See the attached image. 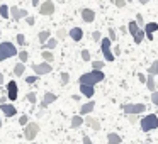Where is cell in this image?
<instances>
[{
  "instance_id": "obj_1",
  "label": "cell",
  "mask_w": 158,
  "mask_h": 144,
  "mask_svg": "<svg viewBox=\"0 0 158 144\" xmlns=\"http://www.w3.org/2000/svg\"><path fill=\"white\" fill-rule=\"evenodd\" d=\"M104 80H106V75H104L102 70H92V71H89V73H83V75L78 78V82L85 83V85H94L95 86L97 83L104 82Z\"/></svg>"
},
{
  "instance_id": "obj_2",
  "label": "cell",
  "mask_w": 158,
  "mask_h": 144,
  "mask_svg": "<svg viewBox=\"0 0 158 144\" xmlns=\"http://www.w3.org/2000/svg\"><path fill=\"white\" fill-rule=\"evenodd\" d=\"M17 48H15L12 42L9 41H4L0 42V61H5V59L12 58V56H17Z\"/></svg>"
},
{
  "instance_id": "obj_3",
  "label": "cell",
  "mask_w": 158,
  "mask_h": 144,
  "mask_svg": "<svg viewBox=\"0 0 158 144\" xmlns=\"http://www.w3.org/2000/svg\"><path fill=\"white\" fill-rule=\"evenodd\" d=\"M139 126H141V130H143V132L155 130L158 127V117L155 115V114H148V115H144L143 119L139 120Z\"/></svg>"
},
{
  "instance_id": "obj_4",
  "label": "cell",
  "mask_w": 158,
  "mask_h": 144,
  "mask_svg": "<svg viewBox=\"0 0 158 144\" xmlns=\"http://www.w3.org/2000/svg\"><path fill=\"white\" fill-rule=\"evenodd\" d=\"M110 46H112V41H110L109 38H104L102 41H100V51H102V54H104V59L112 63L114 59H116V54H114Z\"/></svg>"
},
{
  "instance_id": "obj_5",
  "label": "cell",
  "mask_w": 158,
  "mask_h": 144,
  "mask_svg": "<svg viewBox=\"0 0 158 144\" xmlns=\"http://www.w3.org/2000/svg\"><path fill=\"white\" fill-rule=\"evenodd\" d=\"M121 109L124 110L126 115H139V114H144L146 105L144 103H124Z\"/></svg>"
},
{
  "instance_id": "obj_6",
  "label": "cell",
  "mask_w": 158,
  "mask_h": 144,
  "mask_svg": "<svg viewBox=\"0 0 158 144\" xmlns=\"http://www.w3.org/2000/svg\"><path fill=\"white\" fill-rule=\"evenodd\" d=\"M38 134H39V126H38V122H29L27 126L24 127V137H26L27 141H34Z\"/></svg>"
},
{
  "instance_id": "obj_7",
  "label": "cell",
  "mask_w": 158,
  "mask_h": 144,
  "mask_svg": "<svg viewBox=\"0 0 158 144\" xmlns=\"http://www.w3.org/2000/svg\"><path fill=\"white\" fill-rule=\"evenodd\" d=\"M51 63H48V61H43V63H38V65H32V71L36 73V75H39V76H43V75H48V73H51Z\"/></svg>"
},
{
  "instance_id": "obj_8",
  "label": "cell",
  "mask_w": 158,
  "mask_h": 144,
  "mask_svg": "<svg viewBox=\"0 0 158 144\" xmlns=\"http://www.w3.org/2000/svg\"><path fill=\"white\" fill-rule=\"evenodd\" d=\"M5 93H7V97H9V100H17V97H19V86H17V83L15 82H9L7 83V86H5Z\"/></svg>"
},
{
  "instance_id": "obj_9",
  "label": "cell",
  "mask_w": 158,
  "mask_h": 144,
  "mask_svg": "<svg viewBox=\"0 0 158 144\" xmlns=\"http://www.w3.org/2000/svg\"><path fill=\"white\" fill-rule=\"evenodd\" d=\"M39 14H41V15L55 14V4H53V0H44V2L39 5Z\"/></svg>"
},
{
  "instance_id": "obj_10",
  "label": "cell",
  "mask_w": 158,
  "mask_h": 144,
  "mask_svg": "<svg viewBox=\"0 0 158 144\" xmlns=\"http://www.w3.org/2000/svg\"><path fill=\"white\" fill-rule=\"evenodd\" d=\"M10 17L12 21H21V19H26L27 17V10L26 9H19V7H10Z\"/></svg>"
},
{
  "instance_id": "obj_11",
  "label": "cell",
  "mask_w": 158,
  "mask_h": 144,
  "mask_svg": "<svg viewBox=\"0 0 158 144\" xmlns=\"http://www.w3.org/2000/svg\"><path fill=\"white\" fill-rule=\"evenodd\" d=\"M144 32H146V39L148 41H153V34L158 31V24L156 22H148V24H144Z\"/></svg>"
},
{
  "instance_id": "obj_12",
  "label": "cell",
  "mask_w": 158,
  "mask_h": 144,
  "mask_svg": "<svg viewBox=\"0 0 158 144\" xmlns=\"http://www.w3.org/2000/svg\"><path fill=\"white\" fill-rule=\"evenodd\" d=\"M80 93L87 98H92L95 95V86L94 85H85V83H80Z\"/></svg>"
},
{
  "instance_id": "obj_13",
  "label": "cell",
  "mask_w": 158,
  "mask_h": 144,
  "mask_svg": "<svg viewBox=\"0 0 158 144\" xmlns=\"http://www.w3.org/2000/svg\"><path fill=\"white\" fill-rule=\"evenodd\" d=\"M0 110H2L7 117H14L15 114H17V109H15L12 103H0Z\"/></svg>"
},
{
  "instance_id": "obj_14",
  "label": "cell",
  "mask_w": 158,
  "mask_h": 144,
  "mask_svg": "<svg viewBox=\"0 0 158 144\" xmlns=\"http://www.w3.org/2000/svg\"><path fill=\"white\" fill-rule=\"evenodd\" d=\"M82 19L87 24L94 22L95 21V10H92V9H82Z\"/></svg>"
},
{
  "instance_id": "obj_15",
  "label": "cell",
  "mask_w": 158,
  "mask_h": 144,
  "mask_svg": "<svg viewBox=\"0 0 158 144\" xmlns=\"http://www.w3.org/2000/svg\"><path fill=\"white\" fill-rule=\"evenodd\" d=\"M56 100H58V95H55V93H51V92L44 93V98H43V102H41V109H46V107L51 105Z\"/></svg>"
},
{
  "instance_id": "obj_16",
  "label": "cell",
  "mask_w": 158,
  "mask_h": 144,
  "mask_svg": "<svg viewBox=\"0 0 158 144\" xmlns=\"http://www.w3.org/2000/svg\"><path fill=\"white\" fill-rule=\"evenodd\" d=\"M68 36L73 39V41H82V38H83V31H82V27H72L70 29V32H68Z\"/></svg>"
},
{
  "instance_id": "obj_17",
  "label": "cell",
  "mask_w": 158,
  "mask_h": 144,
  "mask_svg": "<svg viewBox=\"0 0 158 144\" xmlns=\"http://www.w3.org/2000/svg\"><path fill=\"white\" fill-rule=\"evenodd\" d=\"M94 109H95V102L90 100V102H87V103H83V105H82V109H80V115H89Z\"/></svg>"
},
{
  "instance_id": "obj_18",
  "label": "cell",
  "mask_w": 158,
  "mask_h": 144,
  "mask_svg": "<svg viewBox=\"0 0 158 144\" xmlns=\"http://www.w3.org/2000/svg\"><path fill=\"white\" fill-rule=\"evenodd\" d=\"M85 126H89L90 129H94V130H100V122L97 119H94V117H87L85 119Z\"/></svg>"
},
{
  "instance_id": "obj_19",
  "label": "cell",
  "mask_w": 158,
  "mask_h": 144,
  "mask_svg": "<svg viewBox=\"0 0 158 144\" xmlns=\"http://www.w3.org/2000/svg\"><path fill=\"white\" fill-rule=\"evenodd\" d=\"M121 142H123V137H121L117 132L107 134V144H121Z\"/></svg>"
},
{
  "instance_id": "obj_20",
  "label": "cell",
  "mask_w": 158,
  "mask_h": 144,
  "mask_svg": "<svg viewBox=\"0 0 158 144\" xmlns=\"http://www.w3.org/2000/svg\"><path fill=\"white\" fill-rule=\"evenodd\" d=\"M139 26H138V22H136V19H134V21H131L129 24H127V31L131 32V36H136L138 32H139Z\"/></svg>"
},
{
  "instance_id": "obj_21",
  "label": "cell",
  "mask_w": 158,
  "mask_h": 144,
  "mask_svg": "<svg viewBox=\"0 0 158 144\" xmlns=\"http://www.w3.org/2000/svg\"><path fill=\"white\" fill-rule=\"evenodd\" d=\"M83 124H85V119H82V115H73L72 117V127L73 129H78Z\"/></svg>"
},
{
  "instance_id": "obj_22",
  "label": "cell",
  "mask_w": 158,
  "mask_h": 144,
  "mask_svg": "<svg viewBox=\"0 0 158 144\" xmlns=\"http://www.w3.org/2000/svg\"><path fill=\"white\" fill-rule=\"evenodd\" d=\"M24 71H26V63L19 61L17 65L14 66V75L15 76H22V75H24Z\"/></svg>"
},
{
  "instance_id": "obj_23",
  "label": "cell",
  "mask_w": 158,
  "mask_h": 144,
  "mask_svg": "<svg viewBox=\"0 0 158 144\" xmlns=\"http://www.w3.org/2000/svg\"><path fill=\"white\" fill-rule=\"evenodd\" d=\"M146 88L150 90V92H155V90H156V83H155V76L153 75H148V78H146Z\"/></svg>"
},
{
  "instance_id": "obj_24",
  "label": "cell",
  "mask_w": 158,
  "mask_h": 144,
  "mask_svg": "<svg viewBox=\"0 0 158 144\" xmlns=\"http://www.w3.org/2000/svg\"><path fill=\"white\" fill-rule=\"evenodd\" d=\"M56 46H58V39H56V38H49L48 41L44 42V49H49V51L55 49Z\"/></svg>"
},
{
  "instance_id": "obj_25",
  "label": "cell",
  "mask_w": 158,
  "mask_h": 144,
  "mask_svg": "<svg viewBox=\"0 0 158 144\" xmlns=\"http://www.w3.org/2000/svg\"><path fill=\"white\" fill-rule=\"evenodd\" d=\"M41 56H43V59H44V61H48V63H53V61H55V54H53L49 49H44V51L41 53Z\"/></svg>"
},
{
  "instance_id": "obj_26",
  "label": "cell",
  "mask_w": 158,
  "mask_h": 144,
  "mask_svg": "<svg viewBox=\"0 0 158 144\" xmlns=\"http://www.w3.org/2000/svg\"><path fill=\"white\" fill-rule=\"evenodd\" d=\"M134 38V42L136 44H141V42L144 41V38H146V32H144V29H139V32H138L136 36H133Z\"/></svg>"
},
{
  "instance_id": "obj_27",
  "label": "cell",
  "mask_w": 158,
  "mask_h": 144,
  "mask_svg": "<svg viewBox=\"0 0 158 144\" xmlns=\"http://www.w3.org/2000/svg\"><path fill=\"white\" fill-rule=\"evenodd\" d=\"M51 38V34H49V31H41L38 34V39H39V42H43V44H44L46 41H48V39Z\"/></svg>"
},
{
  "instance_id": "obj_28",
  "label": "cell",
  "mask_w": 158,
  "mask_h": 144,
  "mask_svg": "<svg viewBox=\"0 0 158 144\" xmlns=\"http://www.w3.org/2000/svg\"><path fill=\"white\" fill-rule=\"evenodd\" d=\"M9 12H10L9 5H5V4H2V5H0V15H2L4 19H9V15H10Z\"/></svg>"
},
{
  "instance_id": "obj_29",
  "label": "cell",
  "mask_w": 158,
  "mask_h": 144,
  "mask_svg": "<svg viewBox=\"0 0 158 144\" xmlns=\"http://www.w3.org/2000/svg\"><path fill=\"white\" fill-rule=\"evenodd\" d=\"M156 73H158V59L151 63V66L148 68V75H153V76H155Z\"/></svg>"
},
{
  "instance_id": "obj_30",
  "label": "cell",
  "mask_w": 158,
  "mask_h": 144,
  "mask_svg": "<svg viewBox=\"0 0 158 144\" xmlns=\"http://www.w3.org/2000/svg\"><path fill=\"white\" fill-rule=\"evenodd\" d=\"M66 36H68V32H66L63 27H60L58 31H56V39H58V41H61V39H65Z\"/></svg>"
},
{
  "instance_id": "obj_31",
  "label": "cell",
  "mask_w": 158,
  "mask_h": 144,
  "mask_svg": "<svg viewBox=\"0 0 158 144\" xmlns=\"http://www.w3.org/2000/svg\"><path fill=\"white\" fill-rule=\"evenodd\" d=\"M38 82H39V75H36V73L26 78V83H29V85H34V83H38Z\"/></svg>"
},
{
  "instance_id": "obj_32",
  "label": "cell",
  "mask_w": 158,
  "mask_h": 144,
  "mask_svg": "<svg viewBox=\"0 0 158 144\" xmlns=\"http://www.w3.org/2000/svg\"><path fill=\"white\" fill-rule=\"evenodd\" d=\"M17 56H19V61H21V63H26V61L29 59V53H27V51H24V49H22V51L19 53Z\"/></svg>"
},
{
  "instance_id": "obj_33",
  "label": "cell",
  "mask_w": 158,
  "mask_h": 144,
  "mask_svg": "<svg viewBox=\"0 0 158 144\" xmlns=\"http://www.w3.org/2000/svg\"><path fill=\"white\" fill-rule=\"evenodd\" d=\"M26 98H27L31 103H34V105L38 103V97H36V93H34V92H29L27 95H26Z\"/></svg>"
},
{
  "instance_id": "obj_34",
  "label": "cell",
  "mask_w": 158,
  "mask_h": 144,
  "mask_svg": "<svg viewBox=\"0 0 158 144\" xmlns=\"http://www.w3.org/2000/svg\"><path fill=\"white\" fill-rule=\"evenodd\" d=\"M15 41H17L19 46H26V42H27V41H26V36L24 34H17V36H15Z\"/></svg>"
},
{
  "instance_id": "obj_35",
  "label": "cell",
  "mask_w": 158,
  "mask_h": 144,
  "mask_svg": "<svg viewBox=\"0 0 158 144\" xmlns=\"http://www.w3.org/2000/svg\"><path fill=\"white\" fill-rule=\"evenodd\" d=\"M19 124H21V126H27L29 124V115H26V114H22L21 117H19Z\"/></svg>"
},
{
  "instance_id": "obj_36",
  "label": "cell",
  "mask_w": 158,
  "mask_h": 144,
  "mask_svg": "<svg viewBox=\"0 0 158 144\" xmlns=\"http://www.w3.org/2000/svg\"><path fill=\"white\" fill-rule=\"evenodd\" d=\"M70 83V73H61V85H68Z\"/></svg>"
},
{
  "instance_id": "obj_37",
  "label": "cell",
  "mask_w": 158,
  "mask_h": 144,
  "mask_svg": "<svg viewBox=\"0 0 158 144\" xmlns=\"http://www.w3.org/2000/svg\"><path fill=\"white\" fill-rule=\"evenodd\" d=\"M80 54H82L83 61H90V51H89V49H82V53H80Z\"/></svg>"
},
{
  "instance_id": "obj_38",
  "label": "cell",
  "mask_w": 158,
  "mask_h": 144,
  "mask_svg": "<svg viewBox=\"0 0 158 144\" xmlns=\"http://www.w3.org/2000/svg\"><path fill=\"white\" fill-rule=\"evenodd\" d=\"M109 39L112 42L117 41V36H116V31H114V27H109Z\"/></svg>"
},
{
  "instance_id": "obj_39",
  "label": "cell",
  "mask_w": 158,
  "mask_h": 144,
  "mask_svg": "<svg viewBox=\"0 0 158 144\" xmlns=\"http://www.w3.org/2000/svg\"><path fill=\"white\" fill-rule=\"evenodd\" d=\"M114 4H116L117 9H124L126 4H127V0H114Z\"/></svg>"
},
{
  "instance_id": "obj_40",
  "label": "cell",
  "mask_w": 158,
  "mask_h": 144,
  "mask_svg": "<svg viewBox=\"0 0 158 144\" xmlns=\"http://www.w3.org/2000/svg\"><path fill=\"white\" fill-rule=\"evenodd\" d=\"M151 102H153L155 107H158V92H156V90L151 92Z\"/></svg>"
},
{
  "instance_id": "obj_41",
  "label": "cell",
  "mask_w": 158,
  "mask_h": 144,
  "mask_svg": "<svg viewBox=\"0 0 158 144\" xmlns=\"http://www.w3.org/2000/svg\"><path fill=\"white\" fill-rule=\"evenodd\" d=\"M136 22H138V26H139L141 29L144 27V19H143V15H141V14H136Z\"/></svg>"
},
{
  "instance_id": "obj_42",
  "label": "cell",
  "mask_w": 158,
  "mask_h": 144,
  "mask_svg": "<svg viewBox=\"0 0 158 144\" xmlns=\"http://www.w3.org/2000/svg\"><path fill=\"white\" fill-rule=\"evenodd\" d=\"M92 68L94 70H102L104 68V61H92Z\"/></svg>"
},
{
  "instance_id": "obj_43",
  "label": "cell",
  "mask_w": 158,
  "mask_h": 144,
  "mask_svg": "<svg viewBox=\"0 0 158 144\" xmlns=\"http://www.w3.org/2000/svg\"><path fill=\"white\" fill-rule=\"evenodd\" d=\"M92 39H94V41H102V34H100V31L92 32Z\"/></svg>"
},
{
  "instance_id": "obj_44",
  "label": "cell",
  "mask_w": 158,
  "mask_h": 144,
  "mask_svg": "<svg viewBox=\"0 0 158 144\" xmlns=\"http://www.w3.org/2000/svg\"><path fill=\"white\" fill-rule=\"evenodd\" d=\"M146 78H148V76H144L143 73H138V80H139V82L143 83V85H144V83H146Z\"/></svg>"
},
{
  "instance_id": "obj_45",
  "label": "cell",
  "mask_w": 158,
  "mask_h": 144,
  "mask_svg": "<svg viewBox=\"0 0 158 144\" xmlns=\"http://www.w3.org/2000/svg\"><path fill=\"white\" fill-rule=\"evenodd\" d=\"M82 142H83V144H94L92 139H90L89 136H83V137H82Z\"/></svg>"
},
{
  "instance_id": "obj_46",
  "label": "cell",
  "mask_w": 158,
  "mask_h": 144,
  "mask_svg": "<svg viewBox=\"0 0 158 144\" xmlns=\"http://www.w3.org/2000/svg\"><path fill=\"white\" fill-rule=\"evenodd\" d=\"M26 22H27L29 26H34V22H36V21H34V17H31V15H27V17H26Z\"/></svg>"
},
{
  "instance_id": "obj_47",
  "label": "cell",
  "mask_w": 158,
  "mask_h": 144,
  "mask_svg": "<svg viewBox=\"0 0 158 144\" xmlns=\"http://www.w3.org/2000/svg\"><path fill=\"white\" fill-rule=\"evenodd\" d=\"M31 4H32V7H39L41 2H39V0H31Z\"/></svg>"
},
{
  "instance_id": "obj_48",
  "label": "cell",
  "mask_w": 158,
  "mask_h": 144,
  "mask_svg": "<svg viewBox=\"0 0 158 144\" xmlns=\"http://www.w3.org/2000/svg\"><path fill=\"white\" fill-rule=\"evenodd\" d=\"M0 103H7V95H2V98H0Z\"/></svg>"
},
{
  "instance_id": "obj_49",
  "label": "cell",
  "mask_w": 158,
  "mask_h": 144,
  "mask_svg": "<svg viewBox=\"0 0 158 144\" xmlns=\"http://www.w3.org/2000/svg\"><path fill=\"white\" fill-rule=\"evenodd\" d=\"M129 120H131V122H136V120H138V115H129Z\"/></svg>"
},
{
  "instance_id": "obj_50",
  "label": "cell",
  "mask_w": 158,
  "mask_h": 144,
  "mask_svg": "<svg viewBox=\"0 0 158 144\" xmlns=\"http://www.w3.org/2000/svg\"><path fill=\"white\" fill-rule=\"evenodd\" d=\"M119 53H121V49H119V46H116V49H114V54H117V56H119Z\"/></svg>"
},
{
  "instance_id": "obj_51",
  "label": "cell",
  "mask_w": 158,
  "mask_h": 144,
  "mask_svg": "<svg viewBox=\"0 0 158 144\" xmlns=\"http://www.w3.org/2000/svg\"><path fill=\"white\" fill-rule=\"evenodd\" d=\"M138 2H139V4H141V5H146V4H148V2H150V0H138Z\"/></svg>"
},
{
  "instance_id": "obj_52",
  "label": "cell",
  "mask_w": 158,
  "mask_h": 144,
  "mask_svg": "<svg viewBox=\"0 0 158 144\" xmlns=\"http://www.w3.org/2000/svg\"><path fill=\"white\" fill-rule=\"evenodd\" d=\"M4 83V73H0V85Z\"/></svg>"
},
{
  "instance_id": "obj_53",
  "label": "cell",
  "mask_w": 158,
  "mask_h": 144,
  "mask_svg": "<svg viewBox=\"0 0 158 144\" xmlns=\"http://www.w3.org/2000/svg\"><path fill=\"white\" fill-rule=\"evenodd\" d=\"M0 127H2V119H0Z\"/></svg>"
},
{
  "instance_id": "obj_54",
  "label": "cell",
  "mask_w": 158,
  "mask_h": 144,
  "mask_svg": "<svg viewBox=\"0 0 158 144\" xmlns=\"http://www.w3.org/2000/svg\"><path fill=\"white\" fill-rule=\"evenodd\" d=\"M0 34H2V29H0Z\"/></svg>"
},
{
  "instance_id": "obj_55",
  "label": "cell",
  "mask_w": 158,
  "mask_h": 144,
  "mask_svg": "<svg viewBox=\"0 0 158 144\" xmlns=\"http://www.w3.org/2000/svg\"><path fill=\"white\" fill-rule=\"evenodd\" d=\"M127 2H131V0H127Z\"/></svg>"
},
{
  "instance_id": "obj_56",
  "label": "cell",
  "mask_w": 158,
  "mask_h": 144,
  "mask_svg": "<svg viewBox=\"0 0 158 144\" xmlns=\"http://www.w3.org/2000/svg\"><path fill=\"white\" fill-rule=\"evenodd\" d=\"M146 144H150V142H146Z\"/></svg>"
}]
</instances>
